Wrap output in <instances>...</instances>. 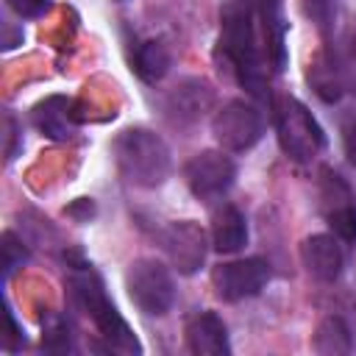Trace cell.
<instances>
[{
    "mask_svg": "<svg viewBox=\"0 0 356 356\" xmlns=\"http://www.w3.org/2000/svg\"><path fill=\"white\" fill-rule=\"evenodd\" d=\"M220 50L236 81L253 95L267 100V78L261 50L256 42V11L250 0H228L220 11Z\"/></svg>",
    "mask_w": 356,
    "mask_h": 356,
    "instance_id": "cell-1",
    "label": "cell"
},
{
    "mask_svg": "<svg viewBox=\"0 0 356 356\" xmlns=\"http://www.w3.org/2000/svg\"><path fill=\"white\" fill-rule=\"evenodd\" d=\"M114 159L120 175L139 186V189H156L170 178L172 159L164 139L147 128H128L114 142Z\"/></svg>",
    "mask_w": 356,
    "mask_h": 356,
    "instance_id": "cell-2",
    "label": "cell"
},
{
    "mask_svg": "<svg viewBox=\"0 0 356 356\" xmlns=\"http://www.w3.org/2000/svg\"><path fill=\"white\" fill-rule=\"evenodd\" d=\"M70 284H72L75 300L83 306V312L92 317V323L97 325V331L114 348H120V350H139V342H136L134 331L128 328V323L122 320V314L117 312V306L108 300V295L103 289V281L97 278L95 270H89L86 264L78 267L70 275Z\"/></svg>",
    "mask_w": 356,
    "mask_h": 356,
    "instance_id": "cell-3",
    "label": "cell"
},
{
    "mask_svg": "<svg viewBox=\"0 0 356 356\" xmlns=\"http://www.w3.org/2000/svg\"><path fill=\"white\" fill-rule=\"evenodd\" d=\"M125 289L134 306L150 317L170 312L175 303V284L159 259H134L125 270Z\"/></svg>",
    "mask_w": 356,
    "mask_h": 356,
    "instance_id": "cell-4",
    "label": "cell"
},
{
    "mask_svg": "<svg viewBox=\"0 0 356 356\" xmlns=\"http://www.w3.org/2000/svg\"><path fill=\"white\" fill-rule=\"evenodd\" d=\"M275 125H278V142H281L284 153L295 161H312L325 145L323 128L317 125L312 111L295 97H286L278 106Z\"/></svg>",
    "mask_w": 356,
    "mask_h": 356,
    "instance_id": "cell-5",
    "label": "cell"
},
{
    "mask_svg": "<svg viewBox=\"0 0 356 356\" xmlns=\"http://www.w3.org/2000/svg\"><path fill=\"white\" fill-rule=\"evenodd\" d=\"M211 134L217 145L228 153H245L250 150L261 134H264V120L256 106L245 100H228L211 120Z\"/></svg>",
    "mask_w": 356,
    "mask_h": 356,
    "instance_id": "cell-6",
    "label": "cell"
},
{
    "mask_svg": "<svg viewBox=\"0 0 356 356\" xmlns=\"http://www.w3.org/2000/svg\"><path fill=\"white\" fill-rule=\"evenodd\" d=\"M184 178L195 197L200 200L220 197L231 189L236 178V164L228 156V150H200L186 161Z\"/></svg>",
    "mask_w": 356,
    "mask_h": 356,
    "instance_id": "cell-7",
    "label": "cell"
},
{
    "mask_svg": "<svg viewBox=\"0 0 356 356\" xmlns=\"http://www.w3.org/2000/svg\"><path fill=\"white\" fill-rule=\"evenodd\" d=\"M270 281V264L264 259H239L220 264L214 270V286L222 300H245L256 298Z\"/></svg>",
    "mask_w": 356,
    "mask_h": 356,
    "instance_id": "cell-8",
    "label": "cell"
},
{
    "mask_svg": "<svg viewBox=\"0 0 356 356\" xmlns=\"http://www.w3.org/2000/svg\"><path fill=\"white\" fill-rule=\"evenodd\" d=\"M161 248L167 250L175 270L184 273V275H192L206 261V234L192 220L170 222L161 231Z\"/></svg>",
    "mask_w": 356,
    "mask_h": 356,
    "instance_id": "cell-9",
    "label": "cell"
},
{
    "mask_svg": "<svg viewBox=\"0 0 356 356\" xmlns=\"http://www.w3.org/2000/svg\"><path fill=\"white\" fill-rule=\"evenodd\" d=\"M211 106H214V89L203 78H184L178 86L170 89V95L164 100L170 120L178 125L197 122Z\"/></svg>",
    "mask_w": 356,
    "mask_h": 356,
    "instance_id": "cell-10",
    "label": "cell"
},
{
    "mask_svg": "<svg viewBox=\"0 0 356 356\" xmlns=\"http://www.w3.org/2000/svg\"><path fill=\"white\" fill-rule=\"evenodd\" d=\"M300 256H303V264L309 270V275H314L317 281H337L339 273H342V248L337 242V236L331 234H312L303 239L300 245Z\"/></svg>",
    "mask_w": 356,
    "mask_h": 356,
    "instance_id": "cell-11",
    "label": "cell"
},
{
    "mask_svg": "<svg viewBox=\"0 0 356 356\" xmlns=\"http://www.w3.org/2000/svg\"><path fill=\"white\" fill-rule=\"evenodd\" d=\"M186 348L197 356H225L231 353L228 328L214 312H197L186 323Z\"/></svg>",
    "mask_w": 356,
    "mask_h": 356,
    "instance_id": "cell-12",
    "label": "cell"
},
{
    "mask_svg": "<svg viewBox=\"0 0 356 356\" xmlns=\"http://www.w3.org/2000/svg\"><path fill=\"white\" fill-rule=\"evenodd\" d=\"M325 178L328 181H325L323 197L328 200V209H325L328 225H331V231H334L337 239L356 242V206L350 203V192L339 181V175H325Z\"/></svg>",
    "mask_w": 356,
    "mask_h": 356,
    "instance_id": "cell-13",
    "label": "cell"
},
{
    "mask_svg": "<svg viewBox=\"0 0 356 356\" xmlns=\"http://www.w3.org/2000/svg\"><path fill=\"white\" fill-rule=\"evenodd\" d=\"M211 242H214V248L220 253H236V250L245 248V242H248V220L236 206L225 203V206H220L214 211V217H211Z\"/></svg>",
    "mask_w": 356,
    "mask_h": 356,
    "instance_id": "cell-14",
    "label": "cell"
},
{
    "mask_svg": "<svg viewBox=\"0 0 356 356\" xmlns=\"http://www.w3.org/2000/svg\"><path fill=\"white\" fill-rule=\"evenodd\" d=\"M70 108H72V100L53 95L33 106V125L50 139H67L72 131V122H78L75 111Z\"/></svg>",
    "mask_w": 356,
    "mask_h": 356,
    "instance_id": "cell-15",
    "label": "cell"
},
{
    "mask_svg": "<svg viewBox=\"0 0 356 356\" xmlns=\"http://www.w3.org/2000/svg\"><path fill=\"white\" fill-rule=\"evenodd\" d=\"M261 25H264V42H267V56L275 67V72L284 70L286 64V22H284V0H261Z\"/></svg>",
    "mask_w": 356,
    "mask_h": 356,
    "instance_id": "cell-16",
    "label": "cell"
},
{
    "mask_svg": "<svg viewBox=\"0 0 356 356\" xmlns=\"http://www.w3.org/2000/svg\"><path fill=\"white\" fill-rule=\"evenodd\" d=\"M170 64H172L170 50H167L161 42L150 39V42H142V44L136 47L134 70H136V75H139L145 83H156V81H161V78L170 72Z\"/></svg>",
    "mask_w": 356,
    "mask_h": 356,
    "instance_id": "cell-17",
    "label": "cell"
},
{
    "mask_svg": "<svg viewBox=\"0 0 356 356\" xmlns=\"http://www.w3.org/2000/svg\"><path fill=\"white\" fill-rule=\"evenodd\" d=\"M312 348L320 353V356H339V353H350L353 342H350V331L345 325L342 317H325L317 331H314V342Z\"/></svg>",
    "mask_w": 356,
    "mask_h": 356,
    "instance_id": "cell-18",
    "label": "cell"
},
{
    "mask_svg": "<svg viewBox=\"0 0 356 356\" xmlns=\"http://www.w3.org/2000/svg\"><path fill=\"white\" fill-rule=\"evenodd\" d=\"M0 250H3V270H6V275L28 259L25 248L17 242V236H14V234H3V245H0Z\"/></svg>",
    "mask_w": 356,
    "mask_h": 356,
    "instance_id": "cell-19",
    "label": "cell"
},
{
    "mask_svg": "<svg viewBox=\"0 0 356 356\" xmlns=\"http://www.w3.org/2000/svg\"><path fill=\"white\" fill-rule=\"evenodd\" d=\"M6 6H8L17 17L33 19V17H42V14L50 8V0H6Z\"/></svg>",
    "mask_w": 356,
    "mask_h": 356,
    "instance_id": "cell-20",
    "label": "cell"
},
{
    "mask_svg": "<svg viewBox=\"0 0 356 356\" xmlns=\"http://www.w3.org/2000/svg\"><path fill=\"white\" fill-rule=\"evenodd\" d=\"M345 156H348V161L356 167V125L348 131V136H345Z\"/></svg>",
    "mask_w": 356,
    "mask_h": 356,
    "instance_id": "cell-21",
    "label": "cell"
},
{
    "mask_svg": "<svg viewBox=\"0 0 356 356\" xmlns=\"http://www.w3.org/2000/svg\"><path fill=\"white\" fill-rule=\"evenodd\" d=\"M353 47H356V33H353Z\"/></svg>",
    "mask_w": 356,
    "mask_h": 356,
    "instance_id": "cell-22",
    "label": "cell"
}]
</instances>
